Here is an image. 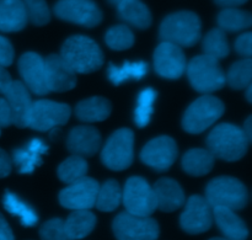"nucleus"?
<instances>
[{
  "instance_id": "6e6552de",
  "label": "nucleus",
  "mask_w": 252,
  "mask_h": 240,
  "mask_svg": "<svg viewBox=\"0 0 252 240\" xmlns=\"http://www.w3.org/2000/svg\"><path fill=\"white\" fill-rule=\"evenodd\" d=\"M70 115V106L65 103L52 100L34 101L30 110L27 127L39 132H46L65 125Z\"/></svg>"
},
{
  "instance_id": "72a5a7b5",
  "label": "nucleus",
  "mask_w": 252,
  "mask_h": 240,
  "mask_svg": "<svg viewBox=\"0 0 252 240\" xmlns=\"http://www.w3.org/2000/svg\"><path fill=\"white\" fill-rule=\"evenodd\" d=\"M252 80V61L250 58L243 59L230 67L228 75L225 76V81L233 89L240 90L245 89Z\"/></svg>"
},
{
  "instance_id": "4be33fe9",
  "label": "nucleus",
  "mask_w": 252,
  "mask_h": 240,
  "mask_svg": "<svg viewBox=\"0 0 252 240\" xmlns=\"http://www.w3.org/2000/svg\"><path fill=\"white\" fill-rule=\"evenodd\" d=\"M213 216L219 231L228 240H246L249 229L245 222L236 216L233 209L225 207H213Z\"/></svg>"
},
{
  "instance_id": "79ce46f5",
  "label": "nucleus",
  "mask_w": 252,
  "mask_h": 240,
  "mask_svg": "<svg viewBox=\"0 0 252 240\" xmlns=\"http://www.w3.org/2000/svg\"><path fill=\"white\" fill-rule=\"evenodd\" d=\"M11 169H12L11 159H10L9 155L6 154V152L0 148V179H1V177H6L7 175L11 172Z\"/></svg>"
},
{
  "instance_id": "b1692460",
  "label": "nucleus",
  "mask_w": 252,
  "mask_h": 240,
  "mask_svg": "<svg viewBox=\"0 0 252 240\" xmlns=\"http://www.w3.org/2000/svg\"><path fill=\"white\" fill-rule=\"evenodd\" d=\"M111 103L107 99L95 96L80 101L75 107V115L84 122H101L111 115Z\"/></svg>"
},
{
  "instance_id": "e433bc0d",
  "label": "nucleus",
  "mask_w": 252,
  "mask_h": 240,
  "mask_svg": "<svg viewBox=\"0 0 252 240\" xmlns=\"http://www.w3.org/2000/svg\"><path fill=\"white\" fill-rule=\"evenodd\" d=\"M26 9L27 19L37 26H43L51 20L48 5L46 0H22Z\"/></svg>"
},
{
  "instance_id": "412c9836",
  "label": "nucleus",
  "mask_w": 252,
  "mask_h": 240,
  "mask_svg": "<svg viewBox=\"0 0 252 240\" xmlns=\"http://www.w3.org/2000/svg\"><path fill=\"white\" fill-rule=\"evenodd\" d=\"M48 150V145L38 138H33L22 148L14 150L12 160L21 174H30L42 164V155Z\"/></svg>"
},
{
  "instance_id": "f8f14e48",
  "label": "nucleus",
  "mask_w": 252,
  "mask_h": 240,
  "mask_svg": "<svg viewBox=\"0 0 252 240\" xmlns=\"http://www.w3.org/2000/svg\"><path fill=\"white\" fill-rule=\"evenodd\" d=\"M212 223H213V212L207 200L199 195L189 197L180 218L181 228L186 233L196 236L209 231Z\"/></svg>"
},
{
  "instance_id": "9d476101",
  "label": "nucleus",
  "mask_w": 252,
  "mask_h": 240,
  "mask_svg": "<svg viewBox=\"0 0 252 240\" xmlns=\"http://www.w3.org/2000/svg\"><path fill=\"white\" fill-rule=\"evenodd\" d=\"M112 231L117 240H157L160 228L155 219L122 212L115 218Z\"/></svg>"
},
{
  "instance_id": "f03ea898",
  "label": "nucleus",
  "mask_w": 252,
  "mask_h": 240,
  "mask_svg": "<svg viewBox=\"0 0 252 240\" xmlns=\"http://www.w3.org/2000/svg\"><path fill=\"white\" fill-rule=\"evenodd\" d=\"M249 140L243 128L231 123H221L217 126L207 137L208 150L214 158L236 162L246 154Z\"/></svg>"
},
{
  "instance_id": "cd10ccee",
  "label": "nucleus",
  "mask_w": 252,
  "mask_h": 240,
  "mask_svg": "<svg viewBox=\"0 0 252 240\" xmlns=\"http://www.w3.org/2000/svg\"><path fill=\"white\" fill-rule=\"evenodd\" d=\"M148 64L145 62H125L122 67H116L111 64L108 68V79L115 85L125 83L129 79L139 80L147 75Z\"/></svg>"
},
{
  "instance_id": "c85d7f7f",
  "label": "nucleus",
  "mask_w": 252,
  "mask_h": 240,
  "mask_svg": "<svg viewBox=\"0 0 252 240\" xmlns=\"http://www.w3.org/2000/svg\"><path fill=\"white\" fill-rule=\"evenodd\" d=\"M2 204H4L5 209H6L9 213H11L12 216L19 217L22 226L33 227L36 226L37 222H38V216H37L36 212L33 211V208L30 207L27 204H25L22 200H20L19 197L15 194H12V192H5L4 199H2Z\"/></svg>"
},
{
  "instance_id": "dca6fc26",
  "label": "nucleus",
  "mask_w": 252,
  "mask_h": 240,
  "mask_svg": "<svg viewBox=\"0 0 252 240\" xmlns=\"http://www.w3.org/2000/svg\"><path fill=\"white\" fill-rule=\"evenodd\" d=\"M19 70L27 90L39 96L49 93L44 59L39 54L34 52L22 54L19 59Z\"/></svg>"
},
{
  "instance_id": "58836bf2",
  "label": "nucleus",
  "mask_w": 252,
  "mask_h": 240,
  "mask_svg": "<svg viewBox=\"0 0 252 240\" xmlns=\"http://www.w3.org/2000/svg\"><path fill=\"white\" fill-rule=\"evenodd\" d=\"M14 62V48L9 39L0 36V67H9Z\"/></svg>"
},
{
  "instance_id": "473e14b6",
  "label": "nucleus",
  "mask_w": 252,
  "mask_h": 240,
  "mask_svg": "<svg viewBox=\"0 0 252 240\" xmlns=\"http://www.w3.org/2000/svg\"><path fill=\"white\" fill-rule=\"evenodd\" d=\"M88 168V163L83 157L71 155L59 165L58 176L65 184H73L86 176Z\"/></svg>"
},
{
  "instance_id": "a878e982",
  "label": "nucleus",
  "mask_w": 252,
  "mask_h": 240,
  "mask_svg": "<svg viewBox=\"0 0 252 240\" xmlns=\"http://www.w3.org/2000/svg\"><path fill=\"white\" fill-rule=\"evenodd\" d=\"M118 15L123 21L138 29H148L152 25V14L140 0H127L117 5Z\"/></svg>"
},
{
  "instance_id": "8fccbe9b",
  "label": "nucleus",
  "mask_w": 252,
  "mask_h": 240,
  "mask_svg": "<svg viewBox=\"0 0 252 240\" xmlns=\"http://www.w3.org/2000/svg\"><path fill=\"white\" fill-rule=\"evenodd\" d=\"M209 240H228L225 238H213V239H209Z\"/></svg>"
},
{
  "instance_id": "4c0bfd02",
  "label": "nucleus",
  "mask_w": 252,
  "mask_h": 240,
  "mask_svg": "<svg viewBox=\"0 0 252 240\" xmlns=\"http://www.w3.org/2000/svg\"><path fill=\"white\" fill-rule=\"evenodd\" d=\"M39 237L42 240H70L64 228V221L61 218H52L42 224Z\"/></svg>"
},
{
  "instance_id": "2eb2a0df",
  "label": "nucleus",
  "mask_w": 252,
  "mask_h": 240,
  "mask_svg": "<svg viewBox=\"0 0 252 240\" xmlns=\"http://www.w3.org/2000/svg\"><path fill=\"white\" fill-rule=\"evenodd\" d=\"M186 57L181 47L162 41L154 52V67L160 76L179 79L186 70Z\"/></svg>"
},
{
  "instance_id": "4468645a",
  "label": "nucleus",
  "mask_w": 252,
  "mask_h": 240,
  "mask_svg": "<svg viewBox=\"0 0 252 240\" xmlns=\"http://www.w3.org/2000/svg\"><path fill=\"white\" fill-rule=\"evenodd\" d=\"M177 144L175 139L167 136H161L152 139L144 145L140 153V159L157 171L170 169L177 158Z\"/></svg>"
},
{
  "instance_id": "a211bd4d",
  "label": "nucleus",
  "mask_w": 252,
  "mask_h": 240,
  "mask_svg": "<svg viewBox=\"0 0 252 240\" xmlns=\"http://www.w3.org/2000/svg\"><path fill=\"white\" fill-rule=\"evenodd\" d=\"M2 95L5 96V100L7 101L11 110L12 125L20 128L27 127V120L33 101L31 100L29 90L24 83L12 80Z\"/></svg>"
},
{
  "instance_id": "c756f323",
  "label": "nucleus",
  "mask_w": 252,
  "mask_h": 240,
  "mask_svg": "<svg viewBox=\"0 0 252 240\" xmlns=\"http://www.w3.org/2000/svg\"><path fill=\"white\" fill-rule=\"evenodd\" d=\"M219 29L223 31H243L252 25V16L249 11L239 10L236 7H225L218 15Z\"/></svg>"
},
{
  "instance_id": "2f4dec72",
  "label": "nucleus",
  "mask_w": 252,
  "mask_h": 240,
  "mask_svg": "<svg viewBox=\"0 0 252 240\" xmlns=\"http://www.w3.org/2000/svg\"><path fill=\"white\" fill-rule=\"evenodd\" d=\"M203 51L204 54L217 61L225 58L230 52L225 32L220 29L211 30L203 39Z\"/></svg>"
},
{
  "instance_id": "49530a36",
  "label": "nucleus",
  "mask_w": 252,
  "mask_h": 240,
  "mask_svg": "<svg viewBox=\"0 0 252 240\" xmlns=\"http://www.w3.org/2000/svg\"><path fill=\"white\" fill-rule=\"evenodd\" d=\"M251 120L252 118L249 117L248 120H246L245 125H244V128H243L244 133H245V136H246V138H248L249 142H251V138H252V127H251L252 121Z\"/></svg>"
},
{
  "instance_id": "39448f33",
  "label": "nucleus",
  "mask_w": 252,
  "mask_h": 240,
  "mask_svg": "<svg viewBox=\"0 0 252 240\" xmlns=\"http://www.w3.org/2000/svg\"><path fill=\"white\" fill-rule=\"evenodd\" d=\"M191 85L202 94H211L224 86L225 74L219 62L207 54L197 56L186 66Z\"/></svg>"
},
{
  "instance_id": "9b49d317",
  "label": "nucleus",
  "mask_w": 252,
  "mask_h": 240,
  "mask_svg": "<svg viewBox=\"0 0 252 240\" xmlns=\"http://www.w3.org/2000/svg\"><path fill=\"white\" fill-rule=\"evenodd\" d=\"M54 14L64 21L85 27H95L102 20V12L93 0H59Z\"/></svg>"
},
{
  "instance_id": "bb28decb",
  "label": "nucleus",
  "mask_w": 252,
  "mask_h": 240,
  "mask_svg": "<svg viewBox=\"0 0 252 240\" xmlns=\"http://www.w3.org/2000/svg\"><path fill=\"white\" fill-rule=\"evenodd\" d=\"M214 159L209 150L201 149H191L184 155L182 158V168L187 174L192 176H203L211 172L214 167Z\"/></svg>"
},
{
  "instance_id": "a19ab883",
  "label": "nucleus",
  "mask_w": 252,
  "mask_h": 240,
  "mask_svg": "<svg viewBox=\"0 0 252 240\" xmlns=\"http://www.w3.org/2000/svg\"><path fill=\"white\" fill-rule=\"evenodd\" d=\"M12 125V115L10 106L4 98H0V127Z\"/></svg>"
},
{
  "instance_id": "ea45409f",
  "label": "nucleus",
  "mask_w": 252,
  "mask_h": 240,
  "mask_svg": "<svg viewBox=\"0 0 252 240\" xmlns=\"http://www.w3.org/2000/svg\"><path fill=\"white\" fill-rule=\"evenodd\" d=\"M235 49L239 54L250 58L252 56V34L245 32L238 37L235 42Z\"/></svg>"
},
{
  "instance_id": "6ab92c4d",
  "label": "nucleus",
  "mask_w": 252,
  "mask_h": 240,
  "mask_svg": "<svg viewBox=\"0 0 252 240\" xmlns=\"http://www.w3.org/2000/svg\"><path fill=\"white\" fill-rule=\"evenodd\" d=\"M101 145V135L91 126H79L73 128L68 135L66 147L73 155L91 157Z\"/></svg>"
},
{
  "instance_id": "1a4fd4ad",
  "label": "nucleus",
  "mask_w": 252,
  "mask_h": 240,
  "mask_svg": "<svg viewBox=\"0 0 252 240\" xmlns=\"http://www.w3.org/2000/svg\"><path fill=\"white\" fill-rule=\"evenodd\" d=\"M134 135L129 128L116 131L103 147L101 159L108 169L121 171L130 167L133 162Z\"/></svg>"
},
{
  "instance_id": "393cba45",
  "label": "nucleus",
  "mask_w": 252,
  "mask_h": 240,
  "mask_svg": "<svg viewBox=\"0 0 252 240\" xmlns=\"http://www.w3.org/2000/svg\"><path fill=\"white\" fill-rule=\"evenodd\" d=\"M96 226V217L89 209H76L64 222V228L70 240L88 237Z\"/></svg>"
},
{
  "instance_id": "de8ad7c7",
  "label": "nucleus",
  "mask_w": 252,
  "mask_h": 240,
  "mask_svg": "<svg viewBox=\"0 0 252 240\" xmlns=\"http://www.w3.org/2000/svg\"><path fill=\"white\" fill-rule=\"evenodd\" d=\"M246 88H248V90H246V98H248L249 103H252V98H251V95H252V85H251V84H249V85L246 86Z\"/></svg>"
},
{
  "instance_id": "0eeeda50",
  "label": "nucleus",
  "mask_w": 252,
  "mask_h": 240,
  "mask_svg": "<svg viewBox=\"0 0 252 240\" xmlns=\"http://www.w3.org/2000/svg\"><path fill=\"white\" fill-rule=\"evenodd\" d=\"M122 201L128 213L150 217L158 209L153 187L145 179L133 176L127 180L122 191Z\"/></svg>"
},
{
  "instance_id": "f704fd0d",
  "label": "nucleus",
  "mask_w": 252,
  "mask_h": 240,
  "mask_svg": "<svg viewBox=\"0 0 252 240\" xmlns=\"http://www.w3.org/2000/svg\"><path fill=\"white\" fill-rule=\"evenodd\" d=\"M155 99H157V91L152 88L144 89L139 94L137 107L134 111V121L138 127L143 128L150 122L153 110H154Z\"/></svg>"
},
{
  "instance_id": "423d86ee",
  "label": "nucleus",
  "mask_w": 252,
  "mask_h": 240,
  "mask_svg": "<svg viewBox=\"0 0 252 240\" xmlns=\"http://www.w3.org/2000/svg\"><path fill=\"white\" fill-rule=\"evenodd\" d=\"M224 103L218 98L204 95L189 105L182 120V127L186 132L198 135L211 127L223 116Z\"/></svg>"
},
{
  "instance_id": "37998d69",
  "label": "nucleus",
  "mask_w": 252,
  "mask_h": 240,
  "mask_svg": "<svg viewBox=\"0 0 252 240\" xmlns=\"http://www.w3.org/2000/svg\"><path fill=\"white\" fill-rule=\"evenodd\" d=\"M0 240H15L11 228L1 213H0Z\"/></svg>"
},
{
  "instance_id": "c03bdc74",
  "label": "nucleus",
  "mask_w": 252,
  "mask_h": 240,
  "mask_svg": "<svg viewBox=\"0 0 252 240\" xmlns=\"http://www.w3.org/2000/svg\"><path fill=\"white\" fill-rule=\"evenodd\" d=\"M11 81L12 79L6 71V69L4 67H0V94H4V91L6 90V88L10 85Z\"/></svg>"
},
{
  "instance_id": "c9c22d12",
  "label": "nucleus",
  "mask_w": 252,
  "mask_h": 240,
  "mask_svg": "<svg viewBox=\"0 0 252 240\" xmlns=\"http://www.w3.org/2000/svg\"><path fill=\"white\" fill-rule=\"evenodd\" d=\"M105 41L110 48L115 51L128 49L134 43V34L126 25H117L111 27L105 36Z\"/></svg>"
},
{
  "instance_id": "f3484780",
  "label": "nucleus",
  "mask_w": 252,
  "mask_h": 240,
  "mask_svg": "<svg viewBox=\"0 0 252 240\" xmlns=\"http://www.w3.org/2000/svg\"><path fill=\"white\" fill-rule=\"evenodd\" d=\"M44 68L49 93H64L76 85V73L66 64L61 54H49L44 59Z\"/></svg>"
},
{
  "instance_id": "7ed1b4c3",
  "label": "nucleus",
  "mask_w": 252,
  "mask_h": 240,
  "mask_svg": "<svg viewBox=\"0 0 252 240\" xmlns=\"http://www.w3.org/2000/svg\"><path fill=\"white\" fill-rule=\"evenodd\" d=\"M160 38L179 47H191L201 38V20L192 11L169 15L160 26Z\"/></svg>"
},
{
  "instance_id": "f257e3e1",
  "label": "nucleus",
  "mask_w": 252,
  "mask_h": 240,
  "mask_svg": "<svg viewBox=\"0 0 252 240\" xmlns=\"http://www.w3.org/2000/svg\"><path fill=\"white\" fill-rule=\"evenodd\" d=\"M61 57L75 73L88 74L103 64V54L98 44L86 36H71L62 46Z\"/></svg>"
},
{
  "instance_id": "5701e85b",
  "label": "nucleus",
  "mask_w": 252,
  "mask_h": 240,
  "mask_svg": "<svg viewBox=\"0 0 252 240\" xmlns=\"http://www.w3.org/2000/svg\"><path fill=\"white\" fill-rule=\"evenodd\" d=\"M27 21L29 19L22 0H0V31H21Z\"/></svg>"
},
{
  "instance_id": "20e7f679",
  "label": "nucleus",
  "mask_w": 252,
  "mask_h": 240,
  "mask_svg": "<svg viewBox=\"0 0 252 240\" xmlns=\"http://www.w3.org/2000/svg\"><path fill=\"white\" fill-rule=\"evenodd\" d=\"M211 207H225L239 211L248 205L249 194L245 185L235 177L220 176L212 180L206 189V197Z\"/></svg>"
},
{
  "instance_id": "7c9ffc66",
  "label": "nucleus",
  "mask_w": 252,
  "mask_h": 240,
  "mask_svg": "<svg viewBox=\"0 0 252 240\" xmlns=\"http://www.w3.org/2000/svg\"><path fill=\"white\" fill-rule=\"evenodd\" d=\"M122 201V189L115 180H108L98 187L95 206L98 211L112 212L118 208Z\"/></svg>"
},
{
  "instance_id": "ddd939ff",
  "label": "nucleus",
  "mask_w": 252,
  "mask_h": 240,
  "mask_svg": "<svg viewBox=\"0 0 252 240\" xmlns=\"http://www.w3.org/2000/svg\"><path fill=\"white\" fill-rule=\"evenodd\" d=\"M98 182L91 177H83L78 181L69 184L59 194V204L64 208L90 209L95 206L98 191Z\"/></svg>"
},
{
  "instance_id": "a18cd8bd",
  "label": "nucleus",
  "mask_w": 252,
  "mask_h": 240,
  "mask_svg": "<svg viewBox=\"0 0 252 240\" xmlns=\"http://www.w3.org/2000/svg\"><path fill=\"white\" fill-rule=\"evenodd\" d=\"M214 1L223 7H235L239 6V5L245 4L248 0H214Z\"/></svg>"
},
{
  "instance_id": "aec40b11",
  "label": "nucleus",
  "mask_w": 252,
  "mask_h": 240,
  "mask_svg": "<svg viewBox=\"0 0 252 240\" xmlns=\"http://www.w3.org/2000/svg\"><path fill=\"white\" fill-rule=\"evenodd\" d=\"M157 199V207L162 212H174L185 204V192L179 182L174 179L164 177L157 181L153 187Z\"/></svg>"
},
{
  "instance_id": "09e8293b",
  "label": "nucleus",
  "mask_w": 252,
  "mask_h": 240,
  "mask_svg": "<svg viewBox=\"0 0 252 240\" xmlns=\"http://www.w3.org/2000/svg\"><path fill=\"white\" fill-rule=\"evenodd\" d=\"M108 1H110L112 5H116V6H117V5H120L121 2H125L127 1V0H108Z\"/></svg>"
}]
</instances>
